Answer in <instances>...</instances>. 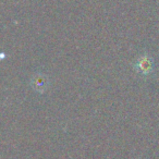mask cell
I'll use <instances>...</instances> for the list:
<instances>
[{
	"instance_id": "1",
	"label": "cell",
	"mask_w": 159,
	"mask_h": 159,
	"mask_svg": "<svg viewBox=\"0 0 159 159\" xmlns=\"http://www.w3.org/2000/svg\"><path fill=\"white\" fill-rule=\"evenodd\" d=\"M134 68L139 74L147 76L152 73V69H154V60L150 56L143 55L137 58L136 62L134 64Z\"/></svg>"
},
{
	"instance_id": "2",
	"label": "cell",
	"mask_w": 159,
	"mask_h": 159,
	"mask_svg": "<svg viewBox=\"0 0 159 159\" xmlns=\"http://www.w3.org/2000/svg\"><path fill=\"white\" fill-rule=\"evenodd\" d=\"M48 80L45 75L42 74H37V75H34L33 79H32V86L33 89H35L36 92H39V93H43V92L46 91L47 86H48Z\"/></svg>"
}]
</instances>
